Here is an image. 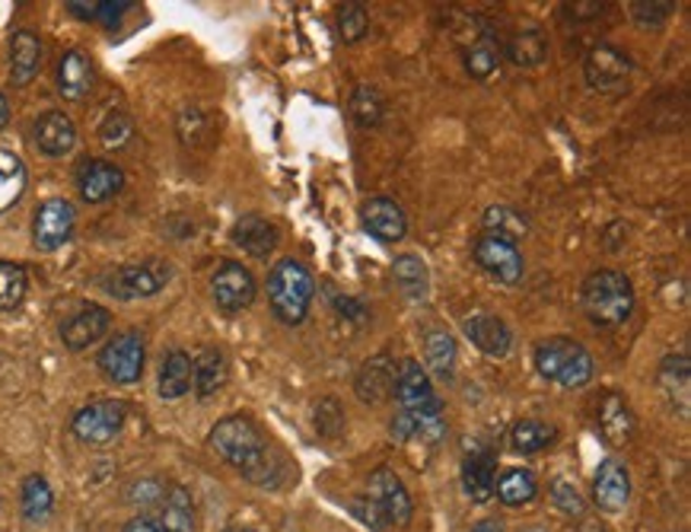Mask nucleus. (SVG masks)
Returning <instances> with one entry per match:
<instances>
[{
    "instance_id": "1",
    "label": "nucleus",
    "mask_w": 691,
    "mask_h": 532,
    "mask_svg": "<svg viewBox=\"0 0 691 532\" xmlns=\"http://www.w3.org/2000/svg\"><path fill=\"white\" fill-rule=\"evenodd\" d=\"M210 447L217 450L223 462L237 466L252 485L275 488L281 482V462L275 459V452L265 444L262 431L245 414L223 418L210 431Z\"/></svg>"
},
{
    "instance_id": "2",
    "label": "nucleus",
    "mask_w": 691,
    "mask_h": 532,
    "mask_svg": "<svg viewBox=\"0 0 691 532\" xmlns=\"http://www.w3.org/2000/svg\"><path fill=\"white\" fill-rule=\"evenodd\" d=\"M316 297V281L310 268L296 258H281L268 275V300L275 316L284 326H300L310 313V303Z\"/></svg>"
},
{
    "instance_id": "3",
    "label": "nucleus",
    "mask_w": 691,
    "mask_h": 532,
    "mask_svg": "<svg viewBox=\"0 0 691 532\" xmlns=\"http://www.w3.org/2000/svg\"><path fill=\"white\" fill-rule=\"evenodd\" d=\"M583 310L599 326H621L634 310V287L621 271H593L583 281Z\"/></svg>"
},
{
    "instance_id": "4",
    "label": "nucleus",
    "mask_w": 691,
    "mask_h": 532,
    "mask_svg": "<svg viewBox=\"0 0 691 532\" xmlns=\"http://www.w3.org/2000/svg\"><path fill=\"white\" fill-rule=\"evenodd\" d=\"M535 367L565 389H580L593 379V354L573 338H548L535 348Z\"/></svg>"
},
{
    "instance_id": "5",
    "label": "nucleus",
    "mask_w": 691,
    "mask_h": 532,
    "mask_svg": "<svg viewBox=\"0 0 691 532\" xmlns=\"http://www.w3.org/2000/svg\"><path fill=\"white\" fill-rule=\"evenodd\" d=\"M172 278V268L163 258H147V262H134V265H122L116 271L106 275V290L119 300H144L160 293Z\"/></svg>"
},
{
    "instance_id": "6",
    "label": "nucleus",
    "mask_w": 691,
    "mask_h": 532,
    "mask_svg": "<svg viewBox=\"0 0 691 532\" xmlns=\"http://www.w3.org/2000/svg\"><path fill=\"white\" fill-rule=\"evenodd\" d=\"M124 418H128L124 402L102 399V402H93V406H86L74 414V434L86 447H106L122 434Z\"/></svg>"
},
{
    "instance_id": "7",
    "label": "nucleus",
    "mask_w": 691,
    "mask_h": 532,
    "mask_svg": "<svg viewBox=\"0 0 691 532\" xmlns=\"http://www.w3.org/2000/svg\"><path fill=\"white\" fill-rule=\"evenodd\" d=\"M475 262L488 271L490 278H497L500 285H520L526 275V262L517 243L497 237V233H482L475 243Z\"/></svg>"
},
{
    "instance_id": "8",
    "label": "nucleus",
    "mask_w": 691,
    "mask_h": 532,
    "mask_svg": "<svg viewBox=\"0 0 691 532\" xmlns=\"http://www.w3.org/2000/svg\"><path fill=\"white\" fill-rule=\"evenodd\" d=\"M396 399L408 414H444V402L437 399L427 373L417 361H402L396 373Z\"/></svg>"
},
{
    "instance_id": "9",
    "label": "nucleus",
    "mask_w": 691,
    "mask_h": 532,
    "mask_svg": "<svg viewBox=\"0 0 691 532\" xmlns=\"http://www.w3.org/2000/svg\"><path fill=\"white\" fill-rule=\"evenodd\" d=\"M99 367L112 383H122V386L137 383L141 373H144V341H141V335L128 331V335L112 338L99 354Z\"/></svg>"
},
{
    "instance_id": "10",
    "label": "nucleus",
    "mask_w": 691,
    "mask_h": 532,
    "mask_svg": "<svg viewBox=\"0 0 691 532\" xmlns=\"http://www.w3.org/2000/svg\"><path fill=\"white\" fill-rule=\"evenodd\" d=\"M210 293L223 313H243L255 300V278L240 262H223L210 278Z\"/></svg>"
},
{
    "instance_id": "11",
    "label": "nucleus",
    "mask_w": 691,
    "mask_h": 532,
    "mask_svg": "<svg viewBox=\"0 0 691 532\" xmlns=\"http://www.w3.org/2000/svg\"><path fill=\"white\" fill-rule=\"evenodd\" d=\"M366 497L383 510V517L389 520V527H405L411 520V497L405 492V482L392 472V469H376L369 475Z\"/></svg>"
},
{
    "instance_id": "12",
    "label": "nucleus",
    "mask_w": 691,
    "mask_h": 532,
    "mask_svg": "<svg viewBox=\"0 0 691 532\" xmlns=\"http://www.w3.org/2000/svg\"><path fill=\"white\" fill-rule=\"evenodd\" d=\"M74 223H77V214H74V205H71V202H64V198L45 202V205L36 210V223H33L36 249H41V252L61 249L71 240Z\"/></svg>"
},
{
    "instance_id": "13",
    "label": "nucleus",
    "mask_w": 691,
    "mask_h": 532,
    "mask_svg": "<svg viewBox=\"0 0 691 532\" xmlns=\"http://www.w3.org/2000/svg\"><path fill=\"white\" fill-rule=\"evenodd\" d=\"M631 77V58L611 45H599L586 58V83L599 93H621Z\"/></svg>"
},
{
    "instance_id": "14",
    "label": "nucleus",
    "mask_w": 691,
    "mask_h": 532,
    "mask_svg": "<svg viewBox=\"0 0 691 532\" xmlns=\"http://www.w3.org/2000/svg\"><path fill=\"white\" fill-rule=\"evenodd\" d=\"M77 189H81L83 202H89V205L109 202L124 189V172L106 160H86L77 172Z\"/></svg>"
},
{
    "instance_id": "15",
    "label": "nucleus",
    "mask_w": 691,
    "mask_h": 532,
    "mask_svg": "<svg viewBox=\"0 0 691 532\" xmlns=\"http://www.w3.org/2000/svg\"><path fill=\"white\" fill-rule=\"evenodd\" d=\"M593 500L606 513H621L631 500V475L618 459H606L593 482Z\"/></svg>"
},
{
    "instance_id": "16",
    "label": "nucleus",
    "mask_w": 691,
    "mask_h": 532,
    "mask_svg": "<svg viewBox=\"0 0 691 532\" xmlns=\"http://www.w3.org/2000/svg\"><path fill=\"white\" fill-rule=\"evenodd\" d=\"M106 331H109V313L102 306H83L71 319L61 323V341L71 351H83L96 344Z\"/></svg>"
},
{
    "instance_id": "17",
    "label": "nucleus",
    "mask_w": 691,
    "mask_h": 532,
    "mask_svg": "<svg viewBox=\"0 0 691 532\" xmlns=\"http://www.w3.org/2000/svg\"><path fill=\"white\" fill-rule=\"evenodd\" d=\"M364 230L379 243H399L408 230L405 214L389 198H369L364 205Z\"/></svg>"
},
{
    "instance_id": "18",
    "label": "nucleus",
    "mask_w": 691,
    "mask_h": 532,
    "mask_svg": "<svg viewBox=\"0 0 691 532\" xmlns=\"http://www.w3.org/2000/svg\"><path fill=\"white\" fill-rule=\"evenodd\" d=\"M33 137L45 157H64L77 144V128L64 112H45L33 128Z\"/></svg>"
},
{
    "instance_id": "19",
    "label": "nucleus",
    "mask_w": 691,
    "mask_h": 532,
    "mask_svg": "<svg viewBox=\"0 0 691 532\" xmlns=\"http://www.w3.org/2000/svg\"><path fill=\"white\" fill-rule=\"evenodd\" d=\"M462 328L472 338V344L478 351H485L488 358H504L510 351V344H513V335H510L507 323L497 319V316H490V313H472L462 323Z\"/></svg>"
},
{
    "instance_id": "20",
    "label": "nucleus",
    "mask_w": 691,
    "mask_h": 532,
    "mask_svg": "<svg viewBox=\"0 0 691 532\" xmlns=\"http://www.w3.org/2000/svg\"><path fill=\"white\" fill-rule=\"evenodd\" d=\"M462 488L472 500L485 504L497 492V456L490 450H475L462 462Z\"/></svg>"
},
{
    "instance_id": "21",
    "label": "nucleus",
    "mask_w": 691,
    "mask_h": 532,
    "mask_svg": "<svg viewBox=\"0 0 691 532\" xmlns=\"http://www.w3.org/2000/svg\"><path fill=\"white\" fill-rule=\"evenodd\" d=\"M233 243L243 252H248V255H255V258H268L275 252V246H278V227L268 223L258 214H248L233 227Z\"/></svg>"
},
{
    "instance_id": "22",
    "label": "nucleus",
    "mask_w": 691,
    "mask_h": 532,
    "mask_svg": "<svg viewBox=\"0 0 691 532\" xmlns=\"http://www.w3.org/2000/svg\"><path fill=\"white\" fill-rule=\"evenodd\" d=\"M396 373H399L396 364H389L386 358H373V361H366L364 370L357 373L354 389H357V396H361L364 402L376 406V402H383V399H389V396L396 392Z\"/></svg>"
},
{
    "instance_id": "23",
    "label": "nucleus",
    "mask_w": 691,
    "mask_h": 532,
    "mask_svg": "<svg viewBox=\"0 0 691 532\" xmlns=\"http://www.w3.org/2000/svg\"><path fill=\"white\" fill-rule=\"evenodd\" d=\"M41 64V41L33 29H20L13 36V45H10V77L16 86H26V83L36 77Z\"/></svg>"
},
{
    "instance_id": "24",
    "label": "nucleus",
    "mask_w": 691,
    "mask_h": 532,
    "mask_svg": "<svg viewBox=\"0 0 691 532\" xmlns=\"http://www.w3.org/2000/svg\"><path fill=\"white\" fill-rule=\"evenodd\" d=\"M58 89L64 99H83L93 89V64L81 48L68 51L58 64Z\"/></svg>"
},
{
    "instance_id": "25",
    "label": "nucleus",
    "mask_w": 691,
    "mask_h": 532,
    "mask_svg": "<svg viewBox=\"0 0 691 532\" xmlns=\"http://www.w3.org/2000/svg\"><path fill=\"white\" fill-rule=\"evenodd\" d=\"M192 383H195L202 399L220 392L223 383H227V358L217 348H204L202 354L192 361Z\"/></svg>"
},
{
    "instance_id": "26",
    "label": "nucleus",
    "mask_w": 691,
    "mask_h": 532,
    "mask_svg": "<svg viewBox=\"0 0 691 532\" xmlns=\"http://www.w3.org/2000/svg\"><path fill=\"white\" fill-rule=\"evenodd\" d=\"M599 427L609 437L611 444H628V437L634 434V414L628 409V402L621 396L609 392L599 406Z\"/></svg>"
},
{
    "instance_id": "27",
    "label": "nucleus",
    "mask_w": 691,
    "mask_h": 532,
    "mask_svg": "<svg viewBox=\"0 0 691 532\" xmlns=\"http://www.w3.org/2000/svg\"><path fill=\"white\" fill-rule=\"evenodd\" d=\"M192 389V358L185 351H169L160 367V396L182 399Z\"/></svg>"
},
{
    "instance_id": "28",
    "label": "nucleus",
    "mask_w": 691,
    "mask_h": 532,
    "mask_svg": "<svg viewBox=\"0 0 691 532\" xmlns=\"http://www.w3.org/2000/svg\"><path fill=\"white\" fill-rule=\"evenodd\" d=\"M163 517L157 520L166 532H195V507L185 488H169L160 500Z\"/></svg>"
},
{
    "instance_id": "29",
    "label": "nucleus",
    "mask_w": 691,
    "mask_h": 532,
    "mask_svg": "<svg viewBox=\"0 0 691 532\" xmlns=\"http://www.w3.org/2000/svg\"><path fill=\"white\" fill-rule=\"evenodd\" d=\"M26 192V166L16 154L0 150V214L10 210Z\"/></svg>"
},
{
    "instance_id": "30",
    "label": "nucleus",
    "mask_w": 691,
    "mask_h": 532,
    "mask_svg": "<svg viewBox=\"0 0 691 532\" xmlns=\"http://www.w3.org/2000/svg\"><path fill=\"white\" fill-rule=\"evenodd\" d=\"M424 358L440 379H452L456 373V341L444 328H431L424 338Z\"/></svg>"
},
{
    "instance_id": "31",
    "label": "nucleus",
    "mask_w": 691,
    "mask_h": 532,
    "mask_svg": "<svg viewBox=\"0 0 691 532\" xmlns=\"http://www.w3.org/2000/svg\"><path fill=\"white\" fill-rule=\"evenodd\" d=\"M392 278H396L399 290L405 297H411V300H424L427 297L431 275H427V265L417 255H399L396 265H392Z\"/></svg>"
},
{
    "instance_id": "32",
    "label": "nucleus",
    "mask_w": 691,
    "mask_h": 532,
    "mask_svg": "<svg viewBox=\"0 0 691 532\" xmlns=\"http://www.w3.org/2000/svg\"><path fill=\"white\" fill-rule=\"evenodd\" d=\"M558 437V427L545 424V421H535V418H526L513 427L510 440H513V450L517 452H542L545 447H551Z\"/></svg>"
},
{
    "instance_id": "33",
    "label": "nucleus",
    "mask_w": 691,
    "mask_h": 532,
    "mask_svg": "<svg viewBox=\"0 0 691 532\" xmlns=\"http://www.w3.org/2000/svg\"><path fill=\"white\" fill-rule=\"evenodd\" d=\"M507 58L513 64H523V68H535L548 58V39L538 33V29H523L517 33L510 45H507Z\"/></svg>"
},
{
    "instance_id": "34",
    "label": "nucleus",
    "mask_w": 691,
    "mask_h": 532,
    "mask_svg": "<svg viewBox=\"0 0 691 532\" xmlns=\"http://www.w3.org/2000/svg\"><path fill=\"white\" fill-rule=\"evenodd\" d=\"M29 290V275L16 262H0V313L16 310L26 300Z\"/></svg>"
},
{
    "instance_id": "35",
    "label": "nucleus",
    "mask_w": 691,
    "mask_h": 532,
    "mask_svg": "<svg viewBox=\"0 0 691 532\" xmlns=\"http://www.w3.org/2000/svg\"><path fill=\"white\" fill-rule=\"evenodd\" d=\"M538 494V485H535V475L526 472V469H513L500 479L497 485V497L507 504V507H523L532 497Z\"/></svg>"
},
{
    "instance_id": "36",
    "label": "nucleus",
    "mask_w": 691,
    "mask_h": 532,
    "mask_svg": "<svg viewBox=\"0 0 691 532\" xmlns=\"http://www.w3.org/2000/svg\"><path fill=\"white\" fill-rule=\"evenodd\" d=\"M51 507H54V494L48 488V482L41 475H29L23 482V513H26V520L39 523L51 513Z\"/></svg>"
},
{
    "instance_id": "37",
    "label": "nucleus",
    "mask_w": 691,
    "mask_h": 532,
    "mask_svg": "<svg viewBox=\"0 0 691 532\" xmlns=\"http://www.w3.org/2000/svg\"><path fill=\"white\" fill-rule=\"evenodd\" d=\"M485 227H488L485 233H497V237H504L510 243H517L529 230L526 217H520L513 207H490L485 214Z\"/></svg>"
},
{
    "instance_id": "38",
    "label": "nucleus",
    "mask_w": 691,
    "mask_h": 532,
    "mask_svg": "<svg viewBox=\"0 0 691 532\" xmlns=\"http://www.w3.org/2000/svg\"><path fill=\"white\" fill-rule=\"evenodd\" d=\"M351 116L357 119V124H364V128L383 119V99H379V93L373 86H357V93L351 99Z\"/></svg>"
},
{
    "instance_id": "39",
    "label": "nucleus",
    "mask_w": 691,
    "mask_h": 532,
    "mask_svg": "<svg viewBox=\"0 0 691 532\" xmlns=\"http://www.w3.org/2000/svg\"><path fill=\"white\" fill-rule=\"evenodd\" d=\"M465 68H469L472 77L488 81L490 74L500 68V55H497V48H490V45H475V48H469V55H465Z\"/></svg>"
},
{
    "instance_id": "40",
    "label": "nucleus",
    "mask_w": 691,
    "mask_h": 532,
    "mask_svg": "<svg viewBox=\"0 0 691 532\" xmlns=\"http://www.w3.org/2000/svg\"><path fill=\"white\" fill-rule=\"evenodd\" d=\"M369 29V20H366V10L361 3H348L338 16V33L344 41H361Z\"/></svg>"
},
{
    "instance_id": "41",
    "label": "nucleus",
    "mask_w": 691,
    "mask_h": 532,
    "mask_svg": "<svg viewBox=\"0 0 691 532\" xmlns=\"http://www.w3.org/2000/svg\"><path fill=\"white\" fill-rule=\"evenodd\" d=\"M631 13L641 26H659L669 13H672V3L669 0H656V3H631Z\"/></svg>"
},
{
    "instance_id": "42",
    "label": "nucleus",
    "mask_w": 691,
    "mask_h": 532,
    "mask_svg": "<svg viewBox=\"0 0 691 532\" xmlns=\"http://www.w3.org/2000/svg\"><path fill=\"white\" fill-rule=\"evenodd\" d=\"M551 497H555V504L568 513V517H580L583 513V497L577 494V488L570 485V482H555L551 485Z\"/></svg>"
},
{
    "instance_id": "43",
    "label": "nucleus",
    "mask_w": 691,
    "mask_h": 532,
    "mask_svg": "<svg viewBox=\"0 0 691 532\" xmlns=\"http://www.w3.org/2000/svg\"><path fill=\"white\" fill-rule=\"evenodd\" d=\"M351 510L361 517V523H366L369 530H376V532H383V530H389V520L383 517V510L369 500V497H357L354 504H351Z\"/></svg>"
},
{
    "instance_id": "44",
    "label": "nucleus",
    "mask_w": 691,
    "mask_h": 532,
    "mask_svg": "<svg viewBox=\"0 0 691 532\" xmlns=\"http://www.w3.org/2000/svg\"><path fill=\"white\" fill-rule=\"evenodd\" d=\"M128 137H131V122L124 116H112L109 122L99 128V141L106 147H122Z\"/></svg>"
},
{
    "instance_id": "45",
    "label": "nucleus",
    "mask_w": 691,
    "mask_h": 532,
    "mask_svg": "<svg viewBox=\"0 0 691 532\" xmlns=\"http://www.w3.org/2000/svg\"><path fill=\"white\" fill-rule=\"evenodd\" d=\"M128 7H131L128 0H106V3H99V16L96 20H102L106 26H116L128 13Z\"/></svg>"
},
{
    "instance_id": "46",
    "label": "nucleus",
    "mask_w": 691,
    "mask_h": 532,
    "mask_svg": "<svg viewBox=\"0 0 691 532\" xmlns=\"http://www.w3.org/2000/svg\"><path fill=\"white\" fill-rule=\"evenodd\" d=\"M163 494L166 492H160V485H157V482H141V485H134L131 500H134V504H160V500H163Z\"/></svg>"
},
{
    "instance_id": "47",
    "label": "nucleus",
    "mask_w": 691,
    "mask_h": 532,
    "mask_svg": "<svg viewBox=\"0 0 691 532\" xmlns=\"http://www.w3.org/2000/svg\"><path fill=\"white\" fill-rule=\"evenodd\" d=\"M68 7H71V13L81 16V20H96V16H99V3H93V0H89V3H86V0H71Z\"/></svg>"
},
{
    "instance_id": "48",
    "label": "nucleus",
    "mask_w": 691,
    "mask_h": 532,
    "mask_svg": "<svg viewBox=\"0 0 691 532\" xmlns=\"http://www.w3.org/2000/svg\"><path fill=\"white\" fill-rule=\"evenodd\" d=\"M122 532H166L157 520H150V517H137V520H131Z\"/></svg>"
},
{
    "instance_id": "49",
    "label": "nucleus",
    "mask_w": 691,
    "mask_h": 532,
    "mask_svg": "<svg viewBox=\"0 0 691 532\" xmlns=\"http://www.w3.org/2000/svg\"><path fill=\"white\" fill-rule=\"evenodd\" d=\"M472 532H504V527L497 520H485V523H478Z\"/></svg>"
},
{
    "instance_id": "50",
    "label": "nucleus",
    "mask_w": 691,
    "mask_h": 532,
    "mask_svg": "<svg viewBox=\"0 0 691 532\" xmlns=\"http://www.w3.org/2000/svg\"><path fill=\"white\" fill-rule=\"evenodd\" d=\"M10 122V106H7V99H3V93H0V131L7 128Z\"/></svg>"
},
{
    "instance_id": "51",
    "label": "nucleus",
    "mask_w": 691,
    "mask_h": 532,
    "mask_svg": "<svg viewBox=\"0 0 691 532\" xmlns=\"http://www.w3.org/2000/svg\"><path fill=\"white\" fill-rule=\"evenodd\" d=\"M227 532H258V530H243V527H233V530H227Z\"/></svg>"
},
{
    "instance_id": "52",
    "label": "nucleus",
    "mask_w": 691,
    "mask_h": 532,
    "mask_svg": "<svg viewBox=\"0 0 691 532\" xmlns=\"http://www.w3.org/2000/svg\"><path fill=\"white\" fill-rule=\"evenodd\" d=\"M526 532H545V530H526Z\"/></svg>"
}]
</instances>
